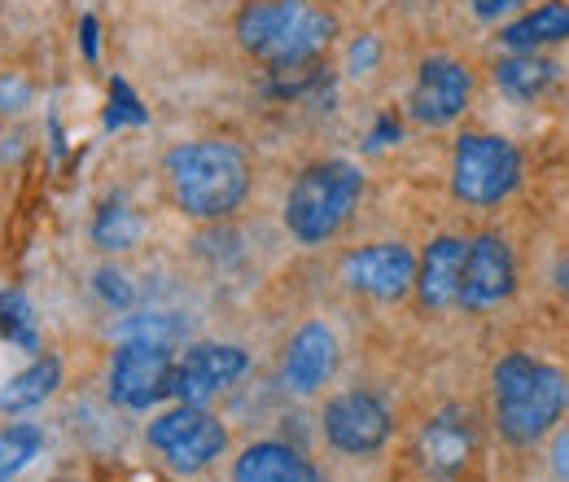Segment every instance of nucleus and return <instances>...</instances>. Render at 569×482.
I'll list each match as a JSON object with an SVG mask.
<instances>
[{
    "mask_svg": "<svg viewBox=\"0 0 569 482\" xmlns=\"http://www.w3.org/2000/svg\"><path fill=\"white\" fill-rule=\"evenodd\" d=\"M0 338L9 346H22V351H40L31 303L18 289H0Z\"/></svg>",
    "mask_w": 569,
    "mask_h": 482,
    "instance_id": "obj_22",
    "label": "nucleus"
},
{
    "mask_svg": "<svg viewBox=\"0 0 569 482\" xmlns=\"http://www.w3.org/2000/svg\"><path fill=\"white\" fill-rule=\"evenodd\" d=\"M44 452L40 425H4L0 430V482H13L36 456Z\"/></svg>",
    "mask_w": 569,
    "mask_h": 482,
    "instance_id": "obj_21",
    "label": "nucleus"
},
{
    "mask_svg": "<svg viewBox=\"0 0 569 482\" xmlns=\"http://www.w3.org/2000/svg\"><path fill=\"white\" fill-rule=\"evenodd\" d=\"M508 4H526V0H508Z\"/></svg>",
    "mask_w": 569,
    "mask_h": 482,
    "instance_id": "obj_31",
    "label": "nucleus"
},
{
    "mask_svg": "<svg viewBox=\"0 0 569 482\" xmlns=\"http://www.w3.org/2000/svg\"><path fill=\"white\" fill-rule=\"evenodd\" d=\"M79 40H83V58L97 62V18H92V13H83V22H79Z\"/></svg>",
    "mask_w": 569,
    "mask_h": 482,
    "instance_id": "obj_27",
    "label": "nucleus"
},
{
    "mask_svg": "<svg viewBox=\"0 0 569 482\" xmlns=\"http://www.w3.org/2000/svg\"><path fill=\"white\" fill-rule=\"evenodd\" d=\"M250 368L246 351L232 343H198L189 346L171 368V400L180 404H207L219 391H228Z\"/></svg>",
    "mask_w": 569,
    "mask_h": 482,
    "instance_id": "obj_10",
    "label": "nucleus"
},
{
    "mask_svg": "<svg viewBox=\"0 0 569 482\" xmlns=\"http://www.w3.org/2000/svg\"><path fill=\"white\" fill-rule=\"evenodd\" d=\"M557 40H569V4L566 0H548L539 9H530L526 18L508 22L499 31V45H508L512 53H535L543 45H557Z\"/></svg>",
    "mask_w": 569,
    "mask_h": 482,
    "instance_id": "obj_16",
    "label": "nucleus"
},
{
    "mask_svg": "<svg viewBox=\"0 0 569 482\" xmlns=\"http://www.w3.org/2000/svg\"><path fill=\"white\" fill-rule=\"evenodd\" d=\"M521 185L517 145L491 132H465L451 154V194L469 207H499Z\"/></svg>",
    "mask_w": 569,
    "mask_h": 482,
    "instance_id": "obj_5",
    "label": "nucleus"
},
{
    "mask_svg": "<svg viewBox=\"0 0 569 482\" xmlns=\"http://www.w3.org/2000/svg\"><path fill=\"white\" fill-rule=\"evenodd\" d=\"M503 9H508V0H473V13H478V18H487V22L499 18Z\"/></svg>",
    "mask_w": 569,
    "mask_h": 482,
    "instance_id": "obj_29",
    "label": "nucleus"
},
{
    "mask_svg": "<svg viewBox=\"0 0 569 482\" xmlns=\"http://www.w3.org/2000/svg\"><path fill=\"white\" fill-rule=\"evenodd\" d=\"M342 281L377 303H395L417 289V255L403 242H372L342 259Z\"/></svg>",
    "mask_w": 569,
    "mask_h": 482,
    "instance_id": "obj_9",
    "label": "nucleus"
},
{
    "mask_svg": "<svg viewBox=\"0 0 569 482\" xmlns=\"http://www.w3.org/2000/svg\"><path fill=\"white\" fill-rule=\"evenodd\" d=\"M338 368V338L329 325L311 321L302 325L289 346H284V364H281V382L293 395H316Z\"/></svg>",
    "mask_w": 569,
    "mask_h": 482,
    "instance_id": "obj_14",
    "label": "nucleus"
},
{
    "mask_svg": "<svg viewBox=\"0 0 569 482\" xmlns=\"http://www.w3.org/2000/svg\"><path fill=\"white\" fill-rule=\"evenodd\" d=\"M491 391H496L499 434L512 447H535L543 434L557 430V421L569 409V377L557 364L535 360L526 351L499 360L491 373Z\"/></svg>",
    "mask_w": 569,
    "mask_h": 482,
    "instance_id": "obj_1",
    "label": "nucleus"
},
{
    "mask_svg": "<svg viewBox=\"0 0 569 482\" xmlns=\"http://www.w3.org/2000/svg\"><path fill=\"white\" fill-rule=\"evenodd\" d=\"M92 289L110 303V307H132V285H128V276L119 273V268H101V273L92 276Z\"/></svg>",
    "mask_w": 569,
    "mask_h": 482,
    "instance_id": "obj_24",
    "label": "nucleus"
},
{
    "mask_svg": "<svg viewBox=\"0 0 569 482\" xmlns=\"http://www.w3.org/2000/svg\"><path fill=\"white\" fill-rule=\"evenodd\" d=\"M62 386V360L58 355H36L22 373H13L4 386H0V413H27V409H40L53 391Z\"/></svg>",
    "mask_w": 569,
    "mask_h": 482,
    "instance_id": "obj_17",
    "label": "nucleus"
},
{
    "mask_svg": "<svg viewBox=\"0 0 569 482\" xmlns=\"http://www.w3.org/2000/svg\"><path fill=\"white\" fill-rule=\"evenodd\" d=\"M395 140H399V115H395V110H386V115L377 119L372 137H368V149H386V145H395Z\"/></svg>",
    "mask_w": 569,
    "mask_h": 482,
    "instance_id": "obj_26",
    "label": "nucleus"
},
{
    "mask_svg": "<svg viewBox=\"0 0 569 482\" xmlns=\"http://www.w3.org/2000/svg\"><path fill=\"white\" fill-rule=\"evenodd\" d=\"M92 242L101 250H132L141 242V215L128 203H106L92 219Z\"/></svg>",
    "mask_w": 569,
    "mask_h": 482,
    "instance_id": "obj_20",
    "label": "nucleus"
},
{
    "mask_svg": "<svg viewBox=\"0 0 569 482\" xmlns=\"http://www.w3.org/2000/svg\"><path fill=\"white\" fill-rule=\"evenodd\" d=\"M333 18L311 0H250L237 13V40L268 67L316 62L333 40Z\"/></svg>",
    "mask_w": 569,
    "mask_h": 482,
    "instance_id": "obj_3",
    "label": "nucleus"
},
{
    "mask_svg": "<svg viewBox=\"0 0 569 482\" xmlns=\"http://www.w3.org/2000/svg\"><path fill=\"white\" fill-rule=\"evenodd\" d=\"M552 79H557V62H548L539 53H512L496 67V83L517 101H535L539 92L552 88Z\"/></svg>",
    "mask_w": 569,
    "mask_h": 482,
    "instance_id": "obj_19",
    "label": "nucleus"
},
{
    "mask_svg": "<svg viewBox=\"0 0 569 482\" xmlns=\"http://www.w3.org/2000/svg\"><path fill=\"white\" fill-rule=\"evenodd\" d=\"M176 207L193 219H223L250 194V163L232 140H189L167 154Z\"/></svg>",
    "mask_w": 569,
    "mask_h": 482,
    "instance_id": "obj_2",
    "label": "nucleus"
},
{
    "mask_svg": "<svg viewBox=\"0 0 569 482\" xmlns=\"http://www.w3.org/2000/svg\"><path fill=\"white\" fill-rule=\"evenodd\" d=\"M144 434L149 447H158L176 474H202L228 447V430L202 404H176L171 413L153 416Z\"/></svg>",
    "mask_w": 569,
    "mask_h": 482,
    "instance_id": "obj_6",
    "label": "nucleus"
},
{
    "mask_svg": "<svg viewBox=\"0 0 569 482\" xmlns=\"http://www.w3.org/2000/svg\"><path fill=\"white\" fill-rule=\"evenodd\" d=\"M359 194H363V180H359L356 163H347V158L311 163L307 171H298V180L289 185V198H284L289 237L302 246L329 242L351 219Z\"/></svg>",
    "mask_w": 569,
    "mask_h": 482,
    "instance_id": "obj_4",
    "label": "nucleus"
},
{
    "mask_svg": "<svg viewBox=\"0 0 569 482\" xmlns=\"http://www.w3.org/2000/svg\"><path fill=\"white\" fill-rule=\"evenodd\" d=\"M473 79L456 58H429L412 83V119L426 128H447L469 110Z\"/></svg>",
    "mask_w": 569,
    "mask_h": 482,
    "instance_id": "obj_12",
    "label": "nucleus"
},
{
    "mask_svg": "<svg viewBox=\"0 0 569 482\" xmlns=\"http://www.w3.org/2000/svg\"><path fill=\"white\" fill-rule=\"evenodd\" d=\"M144 119H149V110L137 101V92L128 88V79H110V110H106V128H123V124H137V128H141Z\"/></svg>",
    "mask_w": 569,
    "mask_h": 482,
    "instance_id": "obj_23",
    "label": "nucleus"
},
{
    "mask_svg": "<svg viewBox=\"0 0 569 482\" xmlns=\"http://www.w3.org/2000/svg\"><path fill=\"white\" fill-rule=\"evenodd\" d=\"M171 368L176 355L167 338H123L110 360V400L132 413H149L162 395H171Z\"/></svg>",
    "mask_w": 569,
    "mask_h": 482,
    "instance_id": "obj_7",
    "label": "nucleus"
},
{
    "mask_svg": "<svg viewBox=\"0 0 569 482\" xmlns=\"http://www.w3.org/2000/svg\"><path fill=\"white\" fill-rule=\"evenodd\" d=\"M473 452H478V430H473V416L460 409H442L417 439V456H421L429 479L438 482L460 479L469 470Z\"/></svg>",
    "mask_w": 569,
    "mask_h": 482,
    "instance_id": "obj_13",
    "label": "nucleus"
},
{
    "mask_svg": "<svg viewBox=\"0 0 569 482\" xmlns=\"http://www.w3.org/2000/svg\"><path fill=\"white\" fill-rule=\"evenodd\" d=\"M298 482H325V474H320V470H316V465H311V461H307V470H302V474H298Z\"/></svg>",
    "mask_w": 569,
    "mask_h": 482,
    "instance_id": "obj_30",
    "label": "nucleus"
},
{
    "mask_svg": "<svg viewBox=\"0 0 569 482\" xmlns=\"http://www.w3.org/2000/svg\"><path fill=\"white\" fill-rule=\"evenodd\" d=\"M465 255L469 242L465 237H433L429 250L417 264V294L433 312L460 307V281H465Z\"/></svg>",
    "mask_w": 569,
    "mask_h": 482,
    "instance_id": "obj_15",
    "label": "nucleus"
},
{
    "mask_svg": "<svg viewBox=\"0 0 569 482\" xmlns=\"http://www.w3.org/2000/svg\"><path fill=\"white\" fill-rule=\"evenodd\" d=\"M377 58H381V45L372 36H359L356 45H351V53H347V67H351V75H368V70L377 67Z\"/></svg>",
    "mask_w": 569,
    "mask_h": 482,
    "instance_id": "obj_25",
    "label": "nucleus"
},
{
    "mask_svg": "<svg viewBox=\"0 0 569 482\" xmlns=\"http://www.w3.org/2000/svg\"><path fill=\"white\" fill-rule=\"evenodd\" d=\"M307 470V461L284 447V443H250L237 465H232V482H298V474Z\"/></svg>",
    "mask_w": 569,
    "mask_h": 482,
    "instance_id": "obj_18",
    "label": "nucleus"
},
{
    "mask_svg": "<svg viewBox=\"0 0 569 482\" xmlns=\"http://www.w3.org/2000/svg\"><path fill=\"white\" fill-rule=\"evenodd\" d=\"M552 474L561 482H569V434H561L557 447H552Z\"/></svg>",
    "mask_w": 569,
    "mask_h": 482,
    "instance_id": "obj_28",
    "label": "nucleus"
},
{
    "mask_svg": "<svg viewBox=\"0 0 569 482\" xmlns=\"http://www.w3.org/2000/svg\"><path fill=\"white\" fill-rule=\"evenodd\" d=\"M512 289H517V259H512L508 242L496 237V233L473 237V242H469V255H465L460 307L487 312V307H499Z\"/></svg>",
    "mask_w": 569,
    "mask_h": 482,
    "instance_id": "obj_11",
    "label": "nucleus"
},
{
    "mask_svg": "<svg viewBox=\"0 0 569 482\" xmlns=\"http://www.w3.org/2000/svg\"><path fill=\"white\" fill-rule=\"evenodd\" d=\"M390 430H395L390 409L377 395H368V391H347V395L329 400V409H325V439L342 456H372V452H381Z\"/></svg>",
    "mask_w": 569,
    "mask_h": 482,
    "instance_id": "obj_8",
    "label": "nucleus"
}]
</instances>
